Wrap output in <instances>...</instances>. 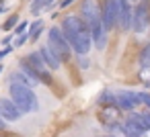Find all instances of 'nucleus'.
Wrapping results in <instances>:
<instances>
[{
    "label": "nucleus",
    "instance_id": "8",
    "mask_svg": "<svg viewBox=\"0 0 150 137\" xmlns=\"http://www.w3.org/2000/svg\"><path fill=\"white\" fill-rule=\"evenodd\" d=\"M119 4V15H117V25L123 29V31H129L132 27V2L129 0H117Z\"/></svg>",
    "mask_w": 150,
    "mask_h": 137
},
{
    "label": "nucleus",
    "instance_id": "5",
    "mask_svg": "<svg viewBox=\"0 0 150 137\" xmlns=\"http://www.w3.org/2000/svg\"><path fill=\"white\" fill-rule=\"evenodd\" d=\"M150 27V0H140L136 8L132 10V31L134 33H146Z\"/></svg>",
    "mask_w": 150,
    "mask_h": 137
},
{
    "label": "nucleus",
    "instance_id": "22",
    "mask_svg": "<svg viewBox=\"0 0 150 137\" xmlns=\"http://www.w3.org/2000/svg\"><path fill=\"white\" fill-rule=\"evenodd\" d=\"M0 74H2V66H0Z\"/></svg>",
    "mask_w": 150,
    "mask_h": 137
},
{
    "label": "nucleus",
    "instance_id": "13",
    "mask_svg": "<svg viewBox=\"0 0 150 137\" xmlns=\"http://www.w3.org/2000/svg\"><path fill=\"white\" fill-rule=\"evenodd\" d=\"M17 23H19V15H11V17H8V19L4 21V25H2V29H4V31H13Z\"/></svg>",
    "mask_w": 150,
    "mask_h": 137
},
{
    "label": "nucleus",
    "instance_id": "6",
    "mask_svg": "<svg viewBox=\"0 0 150 137\" xmlns=\"http://www.w3.org/2000/svg\"><path fill=\"white\" fill-rule=\"evenodd\" d=\"M117 15H119L117 0H103L101 2V19H103L105 31H113L117 27Z\"/></svg>",
    "mask_w": 150,
    "mask_h": 137
},
{
    "label": "nucleus",
    "instance_id": "10",
    "mask_svg": "<svg viewBox=\"0 0 150 137\" xmlns=\"http://www.w3.org/2000/svg\"><path fill=\"white\" fill-rule=\"evenodd\" d=\"M101 121H103L105 125H115V123H119V108L113 106V104L103 106V110H101Z\"/></svg>",
    "mask_w": 150,
    "mask_h": 137
},
{
    "label": "nucleus",
    "instance_id": "20",
    "mask_svg": "<svg viewBox=\"0 0 150 137\" xmlns=\"http://www.w3.org/2000/svg\"><path fill=\"white\" fill-rule=\"evenodd\" d=\"M0 129H6V123H4L2 119H0Z\"/></svg>",
    "mask_w": 150,
    "mask_h": 137
},
{
    "label": "nucleus",
    "instance_id": "7",
    "mask_svg": "<svg viewBox=\"0 0 150 137\" xmlns=\"http://www.w3.org/2000/svg\"><path fill=\"white\" fill-rule=\"evenodd\" d=\"M140 98L136 92H129V90H123L119 94L113 96V106H117L119 110H134L136 106H140Z\"/></svg>",
    "mask_w": 150,
    "mask_h": 137
},
{
    "label": "nucleus",
    "instance_id": "15",
    "mask_svg": "<svg viewBox=\"0 0 150 137\" xmlns=\"http://www.w3.org/2000/svg\"><path fill=\"white\" fill-rule=\"evenodd\" d=\"M138 98H140V102H144V104L150 108V94H148V92H140Z\"/></svg>",
    "mask_w": 150,
    "mask_h": 137
},
{
    "label": "nucleus",
    "instance_id": "1",
    "mask_svg": "<svg viewBox=\"0 0 150 137\" xmlns=\"http://www.w3.org/2000/svg\"><path fill=\"white\" fill-rule=\"evenodd\" d=\"M64 39L68 41L70 49H74L78 55H88L91 47H93V41H91V29L86 27V23L80 19V17H64L62 21V27H60Z\"/></svg>",
    "mask_w": 150,
    "mask_h": 137
},
{
    "label": "nucleus",
    "instance_id": "9",
    "mask_svg": "<svg viewBox=\"0 0 150 137\" xmlns=\"http://www.w3.org/2000/svg\"><path fill=\"white\" fill-rule=\"evenodd\" d=\"M23 113L17 108V104L11 98H0V119L2 121H17Z\"/></svg>",
    "mask_w": 150,
    "mask_h": 137
},
{
    "label": "nucleus",
    "instance_id": "2",
    "mask_svg": "<svg viewBox=\"0 0 150 137\" xmlns=\"http://www.w3.org/2000/svg\"><path fill=\"white\" fill-rule=\"evenodd\" d=\"M11 100L17 104V108L21 113H35L39 108V100H37L35 92L31 90V86H27V84L11 82Z\"/></svg>",
    "mask_w": 150,
    "mask_h": 137
},
{
    "label": "nucleus",
    "instance_id": "4",
    "mask_svg": "<svg viewBox=\"0 0 150 137\" xmlns=\"http://www.w3.org/2000/svg\"><path fill=\"white\" fill-rule=\"evenodd\" d=\"M47 47H50V51H52L60 62L70 64V59H72V53H70V51H72V49H70L68 41L64 39L60 27H52V29L47 31Z\"/></svg>",
    "mask_w": 150,
    "mask_h": 137
},
{
    "label": "nucleus",
    "instance_id": "17",
    "mask_svg": "<svg viewBox=\"0 0 150 137\" xmlns=\"http://www.w3.org/2000/svg\"><path fill=\"white\" fill-rule=\"evenodd\" d=\"M78 62H80V68H88V59H84V55H78Z\"/></svg>",
    "mask_w": 150,
    "mask_h": 137
},
{
    "label": "nucleus",
    "instance_id": "21",
    "mask_svg": "<svg viewBox=\"0 0 150 137\" xmlns=\"http://www.w3.org/2000/svg\"><path fill=\"white\" fill-rule=\"evenodd\" d=\"M4 10H6V8H2V6H0V15H2V13H4Z\"/></svg>",
    "mask_w": 150,
    "mask_h": 137
},
{
    "label": "nucleus",
    "instance_id": "11",
    "mask_svg": "<svg viewBox=\"0 0 150 137\" xmlns=\"http://www.w3.org/2000/svg\"><path fill=\"white\" fill-rule=\"evenodd\" d=\"M39 57H41V62H43V64H45L50 70H58V68L62 66V62H60V59H58V57H56L52 51H50V47H47V45H45V47H41Z\"/></svg>",
    "mask_w": 150,
    "mask_h": 137
},
{
    "label": "nucleus",
    "instance_id": "18",
    "mask_svg": "<svg viewBox=\"0 0 150 137\" xmlns=\"http://www.w3.org/2000/svg\"><path fill=\"white\" fill-rule=\"evenodd\" d=\"M11 41H13V35H8V37H4L2 41H0V43H2V45H11Z\"/></svg>",
    "mask_w": 150,
    "mask_h": 137
},
{
    "label": "nucleus",
    "instance_id": "14",
    "mask_svg": "<svg viewBox=\"0 0 150 137\" xmlns=\"http://www.w3.org/2000/svg\"><path fill=\"white\" fill-rule=\"evenodd\" d=\"M27 29H29V23L27 21H21V25L15 29V35H21V33H27Z\"/></svg>",
    "mask_w": 150,
    "mask_h": 137
},
{
    "label": "nucleus",
    "instance_id": "12",
    "mask_svg": "<svg viewBox=\"0 0 150 137\" xmlns=\"http://www.w3.org/2000/svg\"><path fill=\"white\" fill-rule=\"evenodd\" d=\"M140 66H150V41L144 45V49L140 53Z\"/></svg>",
    "mask_w": 150,
    "mask_h": 137
},
{
    "label": "nucleus",
    "instance_id": "16",
    "mask_svg": "<svg viewBox=\"0 0 150 137\" xmlns=\"http://www.w3.org/2000/svg\"><path fill=\"white\" fill-rule=\"evenodd\" d=\"M11 51H13V45H6L4 49H0V62H2V59H4V55H8Z\"/></svg>",
    "mask_w": 150,
    "mask_h": 137
},
{
    "label": "nucleus",
    "instance_id": "19",
    "mask_svg": "<svg viewBox=\"0 0 150 137\" xmlns=\"http://www.w3.org/2000/svg\"><path fill=\"white\" fill-rule=\"evenodd\" d=\"M68 4H72V0H62L60 2V6H68Z\"/></svg>",
    "mask_w": 150,
    "mask_h": 137
},
{
    "label": "nucleus",
    "instance_id": "3",
    "mask_svg": "<svg viewBox=\"0 0 150 137\" xmlns=\"http://www.w3.org/2000/svg\"><path fill=\"white\" fill-rule=\"evenodd\" d=\"M21 68H23V72H25V76H29L35 84L37 82H43V84H52V76H50V68L41 62V57H39V53H29L27 57H23L21 59Z\"/></svg>",
    "mask_w": 150,
    "mask_h": 137
}]
</instances>
